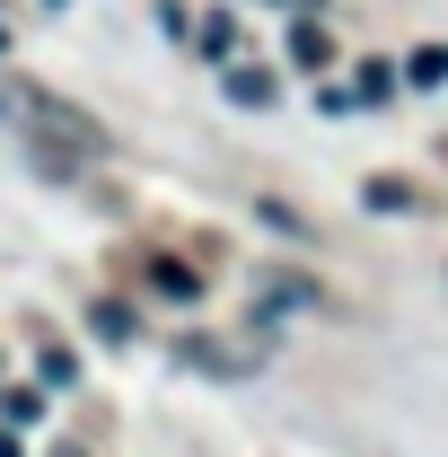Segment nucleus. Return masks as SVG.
<instances>
[{
	"label": "nucleus",
	"instance_id": "nucleus-2",
	"mask_svg": "<svg viewBox=\"0 0 448 457\" xmlns=\"http://www.w3.org/2000/svg\"><path fill=\"white\" fill-rule=\"evenodd\" d=\"M228 97H237V106H273L281 79L264 71V62H228Z\"/></svg>",
	"mask_w": 448,
	"mask_h": 457
},
{
	"label": "nucleus",
	"instance_id": "nucleus-9",
	"mask_svg": "<svg viewBox=\"0 0 448 457\" xmlns=\"http://www.w3.org/2000/svg\"><path fill=\"white\" fill-rule=\"evenodd\" d=\"M97 335H106V343H132V317H123L114 299H106V308H97Z\"/></svg>",
	"mask_w": 448,
	"mask_h": 457
},
{
	"label": "nucleus",
	"instance_id": "nucleus-6",
	"mask_svg": "<svg viewBox=\"0 0 448 457\" xmlns=\"http://www.w3.org/2000/svg\"><path fill=\"white\" fill-rule=\"evenodd\" d=\"M361 194H369L378 212H422V194H413V185H395V176H369Z\"/></svg>",
	"mask_w": 448,
	"mask_h": 457
},
{
	"label": "nucleus",
	"instance_id": "nucleus-8",
	"mask_svg": "<svg viewBox=\"0 0 448 457\" xmlns=\"http://www.w3.org/2000/svg\"><path fill=\"white\" fill-rule=\"evenodd\" d=\"M150 282L168 290V299H194V290H203V282H194V273H185V264H150Z\"/></svg>",
	"mask_w": 448,
	"mask_h": 457
},
{
	"label": "nucleus",
	"instance_id": "nucleus-3",
	"mask_svg": "<svg viewBox=\"0 0 448 457\" xmlns=\"http://www.w3.org/2000/svg\"><path fill=\"white\" fill-rule=\"evenodd\" d=\"M326 62H335L326 27H317V18H299V27H290V71H326Z\"/></svg>",
	"mask_w": 448,
	"mask_h": 457
},
{
	"label": "nucleus",
	"instance_id": "nucleus-1",
	"mask_svg": "<svg viewBox=\"0 0 448 457\" xmlns=\"http://www.w3.org/2000/svg\"><path fill=\"white\" fill-rule=\"evenodd\" d=\"M18 106H27V123H36V132H45L54 150H79V159H97V150H106V132H97V123H88L79 106H62V97H45V88H27Z\"/></svg>",
	"mask_w": 448,
	"mask_h": 457
},
{
	"label": "nucleus",
	"instance_id": "nucleus-10",
	"mask_svg": "<svg viewBox=\"0 0 448 457\" xmlns=\"http://www.w3.org/2000/svg\"><path fill=\"white\" fill-rule=\"evenodd\" d=\"M264 9H299V18H317V0H264Z\"/></svg>",
	"mask_w": 448,
	"mask_h": 457
},
{
	"label": "nucleus",
	"instance_id": "nucleus-13",
	"mask_svg": "<svg viewBox=\"0 0 448 457\" xmlns=\"http://www.w3.org/2000/svg\"><path fill=\"white\" fill-rule=\"evenodd\" d=\"M0 114H9V88H0Z\"/></svg>",
	"mask_w": 448,
	"mask_h": 457
},
{
	"label": "nucleus",
	"instance_id": "nucleus-11",
	"mask_svg": "<svg viewBox=\"0 0 448 457\" xmlns=\"http://www.w3.org/2000/svg\"><path fill=\"white\" fill-rule=\"evenodd\" d=\"M0 457H18V440H9V431H0Z\"/></svg>",
	"mask_w": 448,
	"mask_h": 457
},
{
	"label": "nucleus",
	"instance_id": "nucleus-4",
	"mask_svg": "<svg viewBox=\"0 0 448 457\" xmlns=\"http://www.w3.org/2000/svg\"><path fill=\"white\" fill-rule=\"evenodd\" d=\"M404 79H413V88H440L448 79V45H413V54H404Z\"/></svg>",
	"mask_w": 448,
	"mask_h": 457
},
{
	"label": "nucleus",
	"instance_id": "nucleus-5",
	"mask_svg": "<svg viewBox=\"0 0 448 457\" xmlns=\"http://www.w3.org/2000/svg\"><path fill=\"white\" fill-rule=\"evenodd\" d=\"M194 45H203V54H212V62H228V54H237V18H228V9H212Z\"/></svg>",
	"mask_w": 448,
	"mask_h": 457
},
{
	"label": "nucleus",
	"instance_id": "nucleus-12",
	"mask_svg": "<svg viewBox=\"0 0 448 457\" xmlns=\"http://www.w3.org/2000/svg\"><path fill=\"white\" fill-rule=\"evenodd\" d=\"M0 54H9V27H0Z\"/></svg>",
	"mask_w": 448,
	"mask_h": 457
},
{
	"label": "nucleus",
	"instance_id": "nucleus-7",
	"mask_svg": "<svg viewBox=\"0 0 448 457\" xmlns=\"http://www.w3.org/2000/svg\"><path fill=\"white\" fill-rule=\"evenodd\" d=\"M387 88H395V71H387V62H361V88H352V97H361V106H378Z\"/></svg>",
	"mask_w": 448,
	"mask_h": 457
}]
</instances>
